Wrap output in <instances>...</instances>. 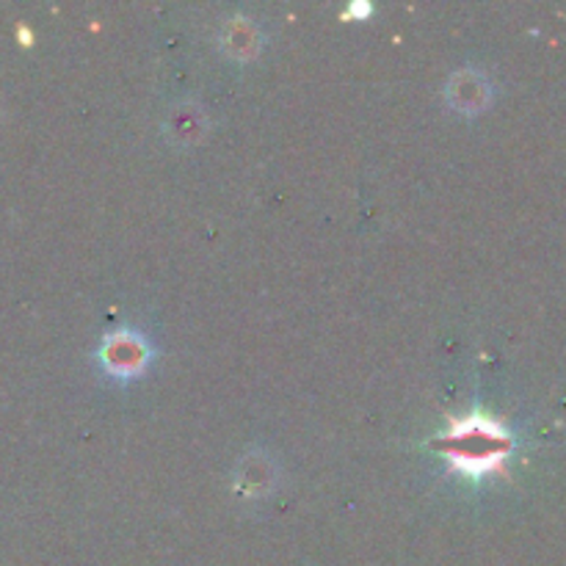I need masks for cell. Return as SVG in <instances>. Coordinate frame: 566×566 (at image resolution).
Here are the masks:
<instances>
[{
    "label": "cell",
    "instance_id": "1",
    "mask_svg": "<svg viewBox=\"0 0 566 566\" xmlns=\"http://www.w3.org/2000/svg\"><path fill=\"white\" fill-rule=\"evenodd\" d=\"M99 359H103L105 370L114 376H136L147 368L149 363V346L138 332H114L105 337L103 348H99Z\"/></svg>",
    "mask_w": 566,
    "mask_h": 566
},
{
    "label": "cell",
    "instance_id": "2",
    "mask_svg": "<svg viewBox=\"0 0 566 566\" xmlns=\"http://www.w3.org/2000/svg\"><path fill=\"white\" fill-rule=\"evenodd\" d=\"M446 97L459 114H481L492 99V81L475 66H462L446 83Z\"/></svg>",
    "mask_w": 566,
    "mask_h": 566
},
{
    "label": "cell",
    "instance_id": "3",
    "mask_svg": "<svg viewBox=\"0 0 566 566\" xmlns=\"http://www.w3.org/2000/svg\"><path fill=\"white\" fill-rule=\"evenodd\" d=\"M263 28H260L258 20H252V17L235 14L230 17V20L221 22L219 28V48L238 61L254 59V55L263 50Z\"/></svg>",
    "mask_w": 566,
    "mask_h": 566
},
{
    "label": "cell",
    "instance_id": "5",
    "mask_svg": "<svg viewBox=\"0 0 566 566\" xmlns=\"http://www.w3.org/2000/svg\"><path fill=\"white\" fill-rule=\"evenodd\" d=\"M274 464L269 462L265 453H249L241 464H238V492L241 495H263L274 484Z\"/></svg>",
    "mask_w": 566,
    "mask_h": 566
},
{
    "label": "cell",
    "instance_id": "4",
    "mask_svg": "<svg viewBox=\"0 0 566 566\" xmlns=\"http://www.w3.org/2000/svg\"><path fill=\"white\" fill-rule=\"evenodd\" d=\"M208 127H210L208 111H205L199 103H193V99L175 105V108L166 114V122H164L166 138H169L171 144H177V147H191V144L202 142Z\"/></svg>",
    "mask_w": 566,
    "mask_h": 566
}]
</instances>
